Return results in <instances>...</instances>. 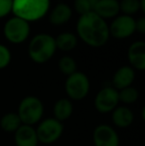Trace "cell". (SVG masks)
I'll use <instances>...</instances> for the list:
<instances>
[{
  "mask_svg": "<svg viewBox=\"0 0 145 146\" xmlns=\"http://www.w3.org/2000/svg\"><path fill=\"white\" fill-rule=\"evenodd\" d=\"M44 111V104L38 96H26L19 102L17 114L22 124L34 126L43 119Z\"/></svg>",
  "mask_w": 145,
  "mask_h": 146,
  "instance_id": "3957f363",
  "label": "cell"
},
{
  "mask_svg": "<svg viewBox=\"0 0 145 146\" xmlns=\"http://www.w3.org/2000/svg\"><path fill=\"white\" fill-rule=\"evenodd\" d=\"M50 0H13L11 11L25 21H36L47 14Z\"/></svg>",
  "mask_w": 145,
  "mask_h": 146,
  "instance_id": "7a4b0ae2",
  "label": "cell"
},
{
  "mask_svg": "<svg viewBox=\"0 0 145 146\" xmlns=\"http://www.w3.org/2000/svg\"><path fill=\"white\" fill-rule=\"evenodd\" d=\"M13 134L15 146H38L39 144L36 129L31 125L22 124Z\"/></svg>",
  "mask_w": 145,
  "mask_h": 146,
  "instance_id": "8fae6325",
  "label": "cell"
},
{
  "mask_svg": "<svg viewBox=\"0 0 145 146\" xmlns=\"http://www.w3.org/2000/svg\"><path fill=\"white\" fill-rule=\"evenodd\" d=\"M58 67L63 75L69 77V76L77 72V62L72 57L64 56L59 61Z\"/></svg>",
  "mask_w": 145,
  "mask_h": 146,
  "instance_id": "44dd1931",
  "label": "cell"
},
{
  "mask_svg": "<svg viewBox=\"0 0 145 146\" xmlns=\"http://www.w3.org/2000/svg\"><path fill=\"white\" fill-rule=\"evenodd\" d=\"M55 38L48 34H38L31 40L28 48L30 59L37 64H44L56 52Z\"/></svg>",
  "mask_w": 145,
  "mask_h": 146,
  "instance_id": "277c9868",
  "label": "cell"
},
{
  "mask_svg": "<svg viewBox=\"0 0 145 146\" xmlns=\"http://www.w3.org/2000/svg\"><path fill=\"white\" fill-rule=\"evenodd\" d=\"M95 146H119L120 139L117 131L109 124H99L93 131Z\"/></svg>",
  "mask_w": 145,
  "mask_h": 146,
  "instance_id": "9c48e42d",
  "label": "cell"
},
{
  "mask_svg": "<svg viewBox=\"0 0 145 146\" xmlns=\"http://www.w3.org/2000/svg\"><path fill=\"white\" fill-rule=\"evenodd\" d=\"M22 122L18 116L17 112H6L0 118V128L7 133H14L20 126Z\"/></svg>",
  "mask_w": 145,
  "mask_h": 146,
  "instance_id": "ac0fdd59",
  "label": "cell"
},
{
  "mask_svg": "<svg viewBox=\"0 0 145 146\" xmlns=\"http://www.w3.org/2000/svg\"><path fill=\"white\" fill-rule=\"evenodd\" d=\"M97 1L99 0H75V9L81 15L93 12Z\"/></svg>",
  "mask_w": 145,
  "mask_h": 146,
  "instance_id": "603a6c76",
  "label": "cell"
},
{
  "mask_svg": "<svg viewBox=\"0 0 145 146\" xmlns=\"http://www.w3.org/2000/svg\"><path fill=\"white\" fill-rule=\"evenodd\" d=\"M128 61L132 69L138 71L145 70V43L137 41L131 44L127 52Z\"/></svg>",
  "mask_w": 145,
  "mask_h": 146,
  "instance_id": "4fadbf2b",
  "label": "cell"
},
{
  "mask_svg": "<svg viewBox=\"0 0 145 146\" xmlns=\"http://www.w3.org/2000/svg\"><path fill=\"white\" fill-rule=\"evenodd\" d=\"M53 113H54L53 116L54 118L64 123V121L68 120L73 113V102L68 98L58 100L53 106Z\"/></svg>",
  "mask_w": 145,
  "mask_h": 146,
  "instance_id": "2e32d148",
  "label": "cell"
},
{
  "mask_svg": "<svg viewBox=\"0 0 145 146\" xmlns=\"http://www.w3.org/2000/svg\"><path fill=\"white\" fill-rule=\"evenodd\" d=\"M118 92V100H119V104L121 102L124 106H129L134 102H136L139 98V92L136 88L127 87L125 88H122Z\"/></svg>",
  "mask_w": 145,
  "mask_h": 146,
  "instance_id": "ffe728a7",
  "label": "cell"
},
{
  "mask_svg": "<svg viewBox=\"0 0 145 146\" xmlns=\"http://www.w3.org/2000/svg\"><path fill=\"white\" fill-rule=\"evenodd\" d=\"M117 106H119L118 92L109 86L99 90L93 100V106L99 113H110Z\"/></svg>",
  "mask_w": 145,
  "mask_h": 146,
  "instance_id": "ba28073f",
  "label": "cell"
},
{
  "mask_svg": "<svg viewBox=\"0 0 145 146\" xmlns=\"http://www.w3.org/2000/svg\"><path fill=\"white\" fill-rule=\"evenodd\" d=\"M134 79H135L134 69L129 66H123L114 73L111 81V87L116 90H120L132 86Z\"/></svg>",
  "mask_w": 145,
  "mask_h": 146,
  "instance_id": "7c38bea8",
  "label": "cell"
},
{
  "mask_svg": "<svg viewBox=\"0 0 145 146\" xmlns=\"http://www.w3.org/2000/svg\"><path fill=\"white\" fill-rule=\"evenodd\" d=\"M119 11V2L117 0H99L93 10L103 19L115 17Z\"/></svg>",
  "mask_w": 145,
  "mask_h": 146,
  "instance_id": "9a60e30c",
  "label": "cell"
},
{
  "mask_svg": "<svg viewBox=\"0 0 145 146\" xmlns=\"http://www.w3.org/2000/svg\"><path fill=\"white\" fill-rule=\"evenodd\" d=\"M13 0H0V18L4 17L12 10Z\"/></svg>",
  "mask_w": 145,
  "mask_h": 146,
  "instance_id": "d4e9b609",
  "label": "cell"
},
{
  "mask_svg": "<svg viewBox=\"0 0 145 146\" xmlns=\"http://www.w3.org/2000/svg\"><path fill=\"white\" fill-rule=\"evenodd\" d=\"M77 31L79 38L93 48L103 46L109 38L107 22L95 12L79 16L77 23Z\"/></svg>",
  "mask_w": 145,
  "mask_h": 146,
  "instance_id": "6da1fadb",
  "label": "cell"
},
{
  "mask_svg": "<svg viewBox=\"0 0 145 146\" xmlns=\"http://www.w3.org/2000/svg\"><path fill=\"white\" fill-rule=\"evenodd\" d=\"M30 25L27 21L19 17H12L4 25V35L9 42L20 44L28 38Z\"/></svg>",
  "mask_w": 145,
  "mask_h": 146,
  "instance_id": "52a82bcc",
  "label": "cell"
},
{
  "mask_svg": "<svg viewBox=\"0 0 145 146\" xmlns=\"http://www.w3.org/2000/svg\"><path fill=\"white\" fill-rule=\"evenodd\" d=\"M91 88V83L85 74L75 72L69 76L65 83V92L72 102H79L87 98Z\"/></svg>",
  "mask_w": 145,
  "mask_h": 146,
  "instance_id": "8992f818",
  "label": "cell"
},
{
  "mask_svg": "<svg viewBox=\"0 0 145 146\" xmlns=\"http://www.w3.org/2000/svg\"><path fill=\"white\" fill-rule=\"evenodd\" d=\"M56 48L64 52H69L75 48L77 39L72 33H62L55 39Z\"/></svg>",
  "mask_w": 145,
  "mask_h": 146,
  "instance_id": "d6986e66",
  "label": "cell"
},
{
  "mask_svg": "<svg viewBox=\"0 0 145 146\" xmlns=\"http://www.w3.org/2000/svg\"><path fill=\"white\" fill-rule=\"evenodd\" d=\"M109 30V35L116 39L127 38L135 32V20L131 16H118L110 24Z\"/></svg>",
  "mask_w": 145,
  "mask_h": 146,
  "instance_id": "30bf717a",
  "label": "cell"
},
{
  "mask_svg": "<svg viewBox=\"0 0 145 146\" xmlns=\"http://www.w3.org/2000/svg\"><path fill=\"white\" fill-rule=\"evenodd\" d=\"M11 62V52L4 45L0 44V70L5 69Z\"/></svg>",
  "mask_w": 145,
  "mask_h": 146,
  "instance_id": "cb8c5ba5",
  "label": "cell"
},
{
  "mask_svg": "<svg viewBox=\"0 0 145 146\" xmlns=\"http://www.w3.org/2000/svg\"><path fill=\"white\" fill-rule=\"evenodd\" d=\"M72 17V9L65 3H60L52 10L50 14V21L53 25H63Z\"/></svg>",
  "mask_w": 145,
  "mask_h": 146,
  "instance_id": "e0dca14e",
  "label": "cell"
},
{
  "mask_svg": "<svg viewBox=\"0 0 145 146\" xmlns=\"http://www.w3.org/2000/svg\"><path fill=\"white\" fill-rule=\"evenodd\" d=\"M35 129L39 143L50 145L62 137L64 133V123L54 117H48L42 119Z\"/></svg>",
  "mask_w": 145,
  "mask_h": 146,
  "instance_id": "5b68a950",
  "label": "cell"
},
{
  "mask_svg": "<svg viewBox=\"0 0 145 146\" xmlns=\"http://www.w3.org/2000/svg\"><path fill=\"white\" fill-rule=\"evenodd\" d=\"M140 9L139 0H121L119 2V10H121L124 15H133Z\"/></svg>",
  "mask_w": 145,
  "mask_h": 146,
  "instance_id": "7402d4cb",
  "label": "cell"
},
{
  "mask_svg": "<svg viewBox=\"0 0 145 146\" xmlns=\"http://www.w3.org/2000/svg\"><path fill=\"white\" fill-rule=\"evenodd\" d=\"M135 31H138L141 34L145 33V18L141 17L135 21Z\"/></svg>",
  "mask_w": 145,
  "mask_h": 146,
  "instance_id": "484cf974",
  "label": "cell"
},
{
  "mask_svg": "<svg viewBox=\"0 0 145 146\" xmlns=\"http://www.w3.org/2000/svg\"><path fill=\"white\" fill-rule=\"evenodd\" d=\"M110 113L112 123L118 128H127L134 121L133 111L126 106H117Z\"/></svg>",
  "mask_w": 145,
  "mask_h": 146,
  "instance_id": "5bb4252c",
  "label": "cell"
}]
</instances>
